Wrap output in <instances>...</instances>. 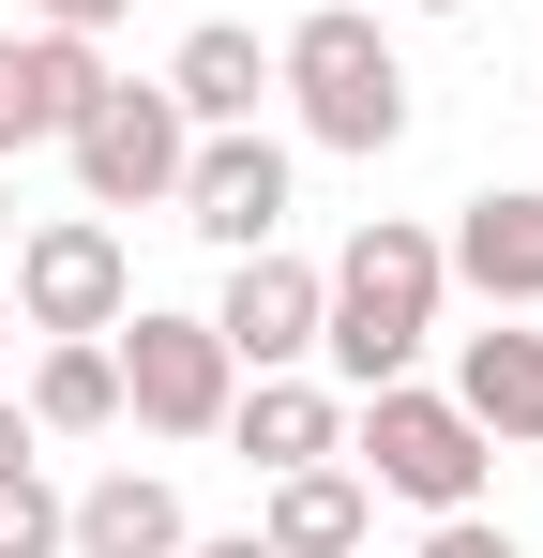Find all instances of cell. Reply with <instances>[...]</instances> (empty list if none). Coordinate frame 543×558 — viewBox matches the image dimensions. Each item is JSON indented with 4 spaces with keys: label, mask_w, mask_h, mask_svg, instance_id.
Listing matches in <instances>:
<instances>
[{
    "label": "cell",
    "mask_w": 543,
    "mask_h": 558,
    "mask_svg": "<svg viewBox=\"0 0 543 558\" xmlns=\"http://www.w3.org/2000/svg\"><path fill=\"white\" fill-rule=\"evenodd\" d=\"M438 227H408V211H362L348 227V257L317 272V363L348 377V392H377V377H408L423 363V332H438Z\"/></svg>",
    "instance_id": "6da1fadb"
},
{
    "label": "cell",
    "mask_w": 543,
    "mask_h": 558,
    "mask_svg": "<svg viewBox=\"0 0 543 558\" xmlns=\"http://www.w3.org/2000/svg\"><path fill=\"white\" fill-rule=\"evenodd\" d=\"M272 92L302 106V136H317V151H348V167H377V151L408 136V61H393V31H377L362 0H317V15H287V46H272Z\"/></svg>",
    "instance_id": "7a4b0ae2"
},
{
    "label": "cell",
    "mask_w": 543,
    "mask_h": 558,
    "mask_svg": "<svg viewBox=\"0 0 543 558\" xmlns=\"http://www.w3.org/2000/svg\"><path fill=\"white\" fill-rule=\"evenodd\" d=\"M61 151H76V196H90V211H167L196 121L167 106V76H106V92L61 121Z\"/></svg>",
    "instance_id": "277c9868"
},
{
    "label": "cell",
    "mask_w": 543,
    "mask_h": 558,
    "mask_svg": "<svg viewBox=\"0 0 543 558\" xmlns=\"http://www.w3.org/2000/svg\"><path fill=\"white\" fill-rule=\"evenodd\" d=\"M362 558H377V544H362Z\"/></svg>",
    "instance_id": "d4e9b609"
},
{
    "label": "cell",
    "mask_w": 543,
    "mask_h": 558,
    "mask_svg": "<svg viewBox=\"0 0 543 558\" xmlns=\"http://www.w3.org/2000/svg\"><path fill=\"white\" fill-rule=\"evenodd\" d=\"M212 332H227V363H242V377L317 363V257H287V242L227 257V302H212Z\"/></svg>",
    "instance_id": "9c48e42d"
},
{
    "label": "cell",
    "mask_w": 543,
    "mask_h": 558,
    "mask_svg": "<svg viewBox=\"0 0 543 558\" xmlns=\"http://www.w3.org/2000/svg\"><path fill=\"white\" fill-rule=\"evenodd\" d=\"M0 468H46V438H31V408L0 392Z\"/></svg>",
    "instance_id": "ffe728a7"
},
{
    "label": "cell",
    "mask_w": 543,
    "mask_h": 558,
    "mask_svg": "<svg viewBox=\"0 0 543 558\" xmlns=\"http://www.w3.org/2000/svg\"><path fill=\"white\" fill-rule=\"evenodd\" d=\"M181 558H272L257 529H212V544H196V529H181Z\"/></svg>",
    "instance_id": "44dd1931"
},
{
    "label": "cell",
    "mask_w": 543,
    "mask_h": 558,
    "mask_svg": "<svg viewBox=\"0 0 543 558\" xmlns=\"http://www.w3.org/2000/svg\"><path fill=\"white\" fill-rule=\"evenodd\" d=\"M227 438H242V468H317V453H348V392H333V377H242V392H227Z\"/></svg>",
    "instance_id": "8fae6325"
},
{
    "label": "cell",
    "mask_w": 543,
    "mask_h": 558,
    "mask_svg": "<svg viewBox=\"0 0 543 558\" xmlns=\"http://www.w3.org/2000/svg\"><path fill=\"white\" fill-rule=\"evenodd\" d=\"M0 272H15V287H0L15 332H121V302H136V257H121L106 211H46V227H15Z\"/></svg>",
    "instance_id": "8992f818"
},
{
    "label": "cell",
    "mask_w": 543,
    "mask_h": 558,
    "mask_svg": "<svg viewBox=\"0 0 543 558\" xmlns=\"http://www.w3.org/2000/svg\"><path fill=\"white\" fill-rule=\"evenodd\" d=\"M257 544H272V558H362V544H377V483H362L348 453H317V468H272V498H257Z\"/></svg>",
    "instance_id": "30bf717a"
},
{
    "label": "cell",
    "mask_w": 543,
    "mask_h": 558,
    "mask_svg": "<svg viewBox=\"0 0 543 558\" xmlns=\"http://www.w3.org/2000/svg\"><path fill=\"white\" fill-rule=\"evenodd\" d=\"M257 92H272V46L242 31V15H196V31L167 46V106L196 121V136H212V121H257Z\"/></svg>",
    "instance_id": "5bb4252c"
},
{
    "label": "cell",
    "mask_w": 543,
    "mask_h": 558,
    "mask_svg": "<svg viewBox=\"0 0 543 558\" xmlns=\"http://www.w3.org/2000/svg\"><path fill=\"white\" fill-rule=\"evenodd\" d=\"M452 408H468L498 453H543V332L529 317H483V332L452 348Z\"/></svg>",
    "instance_id": "7c38bea8"
},
{
    "label": "cell",
    "mask_w": 543,
    "mask_h": 558,
    "mask_svg": "<svg viewBox=\"0 0 543 558\" xmlns=\"http://www.w3.org/2000/svg\"><path fill=\"white\" fill-rule=\"evenodd\" d=\"M408 15H468V0H408Z\"/></svg>",
    "instance_id": "cb8c5ba5"
},
{
    "label": "cell",
    "mask_w": 543,
    "mask_h": 558,
    "mask_svg": "<svg viewBox=\"0 0 543 558\" xmlns=\"http://www.w3.org/2000/svg\"><path fill=\"white\" fill-rule=\"evenodd\" d=\"M121 15H136V0H31V31H90V46H106Z\"/></svg>",
    "instance_id": "d6986e66"
},
{
    "label": "cell",
    "mask_w": 543,
    "mask_h": 558,
    "mask_svg": "<svg viewBox=\"0 0 543 558\" xmlns=\"http://www.w3.org/2000/svg\"><path fill=\"white\" fill-rule=\"evenodd\" d=\"M106 363H121V423H152V438H227V332L212 317H152V302H121V332H106Z\"/></svg>",
    "instance_id": "5b68a950"
},
{
    "label": "cell",
    "mask_w": 543,
    "mask_h": 558,
    "mask_svg": "<svg viewBox=\"0 0 543 558\" xmlns=\"http://www.w3.org/2000/svg\"><path fill=\"white\" fill-rule=\"evenodd\" d=\"M348 468L377 483V498H408V513H483L498 438H483L452 392H423V377H377V392L348 408Z\"/></svg>",
    "instance_id": "3957f363"
},
{
    "label": "cell",
    "mask_w": 543,
    "mask_h": 558,
    "mask_svg": "<svg viewBox=\"0 0 543 558\" xmlns=\"http://www.w3.org/2000/svg\"><path fill=\"white\" fill-rule=\"evenodd\" d=\"M61 558H181V483L167 468H106L61 498Z\"/></svg>",
    "instance_id": "4fadbf2b"
},
{
    "label": "cell",
    "mask_w": 543,
    "mask_h": 558,
    "mask_svg": "<svg viewBox=\"0 0 543 558\" xmlns=\"http://www.w3.org/2000/svg\"><path fill=\"white\" fill-rule=\"evenodd\" d=\"M15 408H31V438H106V423H121V363H106V332H46Z\"/></svg>",
    "instance_id": "9a60e30c"
},
{
    "label": "cell",
    "mask_w": 543,
    "mask_h": 558,
    "mask_svg": "<svg viewBox=\"0 0 543 558\" xmlns=\"http://www.w3.org/2000/svg\"><path fill=\"white\" fill-rule=\"evenodd\" d=\"M438 272L483 302V317H543V182H483L438 227Z\"/></svg>",
    "instance_id": "ba28073f"
},
{
    "label": "cell",
    "mask_w": 543,
    "mask_h": 558,
    "mask_svg": "<svg viewBox=\"0 0 543 558\" xmlns=\"http://www.w3.org/2000/svg\"><path fill=\"white\" fill-rule=\"evenodd\" d=\"M46 136V92H31V31H0V151Z\"/></svg>",
    "instance_id": "e0dca14e"
},
{
    "label": "cell",
    "mask_w": 543,
    "mask_h": 558,
    "mask_svg": "<svg viewBox=\"0 0 543 558\" xmlns=\"http://www.w3.org/2000/svg\"><path fill=\"white\" fill-rule=\"evenodd\" d=\"M0 257H15V182H0Z\"/></svg>",
    "instance_id": "7402d4cb"
},
{
    "label": "cell",
    "mask_w": 543,
    "mask_h": 558,
    "mask_svg": "<svg viewBox=\"0 0 543 558\" xmlns=\"http://www.w3.org/2000/svg\"><path fill=\"white\" fill-rule=\"evenodd\" d=\"M287 196H302V167H287V136H257V121H212L196 151H181V227L212 242V257H257V242H287Z\"/></svg>",
    "instance_id": "52a82bcc"
},
{
    "label": "cell",
    "mask_w": 543,
    "mask_h": 558,
    "mask_svg": "<svg viewBox=\"0 0 543 558\" xmlns=\"http://www.w3.org/2000/svg\"><path fill=\"white\" fill-rule=\"evenodd\" d=\"M423 558H514V529H483V513H423Z\"/></svg>",
    "instance_id": "ac0fdd59"
},
{
    "label": "cell",
    "mask_w": 543,
    "mask_h": 558,
    "mask_svg": "<svg viewBox=\"0 0 543 558\" xmlns=\"http://www.w3.org/2000/svg\"><path fill=\"white\" fill-rule=\"evenodd\" d=\"M0 363H15V302H0Z\"/></svg>",
    "instance_id": "603a6c76"
},
{
    "label": "cell",
    "mask_w": 543,
    "mask_h": 558,
    "mask_svg": "<svg viewBox=\"0 0 543 558\" xmlns=\"http://www.w3.org/2000/svg\"><path fill=\"white\" fill-rule=\"evenodd\" d=\"M0 558H61V498H46V468H0Z\"/></svg>",
    "instance_id": "2e32d148"
}]
</instances>
